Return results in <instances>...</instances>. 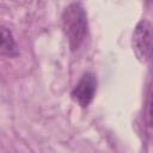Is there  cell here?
Masks as SVG:
<instances>
[{
	"mask_svg": "<svg viewBox=\"0 0 153 153\" xmlns=\"http://www.w3.org/2000/svg\"><path fill=\"white\" fill-rule=\"evenodd\" d=\"M97 91V79L94 74L87 72L85 73L79 82L72 91V98L82 108H86L92 102Z\"/></svg>",
	"mask_w": 153,
	"mask_h": 153,
	"instance_id": "cell-3",
	"label": "cell"
},
{
	"mask_svg": "<svg viewBox=\"0 0 153 153\" xmlns=\"http://www.w3.org/2000/svg\"><path fill=\"white\" fill-rule=\"evenodd\" d=\"M131 43L136 57L142 62L148 61L152 51V26L148 20L142 19L137 23L133 32Z\"/></svg>",
	"mask_w": 153,
	"mask_h": 153,
	"instance_id": "cell-2",
	"label": "cell"
},
{
	"mask_svg": "<svg viewBox=\"0 0 153 153\" xmlns=\"http://www.w3.org/2000/svg\"><path fill=\"white\" fill-rule=\"evenodd\" d=\"M62 27L71 49H79L87 35V14L80 2H72L62 14Z\"/></svg>",
	"mask_w": 153,
	"mask_h": 153,
	"instance_id": "cell-1",
	"label": "cell"
},
{
	"mask_svg": "<svg viewBox=\"0 0 153 153\" xmlns=\"http://www.w3.org/2000/svg\"><path fill=\"white\" fill-rule=\"evenodd\" d=\"M18 54V45L13 38L12 32L5 26H0V55L14 57Z\"/></svg>",
	"mask_w": 153,
	"mask_h": 153,
	"instance_id": "cell-4",
	"label": "cell"
}]
</instances>
